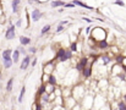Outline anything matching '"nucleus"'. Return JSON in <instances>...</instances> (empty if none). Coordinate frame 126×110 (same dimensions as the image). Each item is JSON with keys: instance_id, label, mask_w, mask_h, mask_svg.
<instances>
[{"instance_id": "obj_13", "label": "nucleus", "mask_w": 126, "mask_h": 110, "mask_svg": "<svg viewBox=\"0 0 126 110\" xmlns=\"http://www.w3.org/2000/svg\"><path fill=\"white\" fill-rule=\"evenodd\" d=\"M31 61H32V56H31V54L23 56L22 60H21V64H20V69H21L22 71H26V70L28 69V66L31 65Z\"/></svg>"}, {"instance_id": "obj_12", "label": "nucleus", "mask_w": 126, "mask_h": 110, "mask_svg": "<svg viewBox=\"0 0 126 110\" xmlns=\"http://www.w3.org/2000/svg\"><path fill=\"white\" fill-rule=\"evenodd\" d=\"M81 77L83 78L84 81L86 79H91L93 77V65H91V64L87 65L82 70V72H81Z\"/></svg>"}, {"instance_id": "obj_37", "label": "nucleus", "mask_w": 126, "mask_h": 110, "mask_svg": "<svg viewBox=\"0 0 126 110\" xmlns=\"http://www.w3.org/2000/svg\"><path fill=\"white\" fill-rule=\"evenodd\" d=\"M64 7H65V9H75V7H76V5H75L72 1H69V2H65Z\"/></svg>"}, {"instance_id": "obj_53", "label": "nucleus", "mask_w": 126, "mask_h": 110, "mask_svg": "<svg viewBox=\"0 0 126 110\" xmlns=\"http://www.w3.org/2000/svg\"><path fill=\"white\" fill-rule=\"evenodd\" d=\"M63 1H65V2H69V1H71V0H63Z\"/></svg>"}, {"instance_id": "obj_27", "label": "nucleus", "mask_w": 126, "mask_h": 110, "mask_svg": "<svg viewBox=\"0 0 126 110\" xmlns=\"http://www.w3.org/2000/svg\"><path fill=\"white\" fill-rule=\"evenodd\" d=\"M25 94H26V87L22 86V87H21V91H20V94H18V97H17V102H18V103H22V102H23Z\"/></svg>"}, {"instance_id": "obj_21", "label": "nucleus", "mask_w": 126, "mask_h": 110, "mask_svg": "<svg viewBox=\"0 0 126 110\" xmlns=\"http://www.w3.org/2000/svg\"><path fill=\"white\" fill-rule=\"evenodd\" d=\"M64 5H65V1H63V0H51L50 1V7H53V9L64 7Z\"/></svg>"}, {"instance_id": "obj_32", "label": "nucleus", "mask_w": 126, "mask_h": 110, "mask_svg": "<svg viewBox=\"0 0 126 110\" xmlns=\"http://www.w3.org/2000/svg\"><path fill=\"white\" fill-rule=\"evenodd\" d=\"M126 109V103L123 99L118 100V110H125Z\"/></svg>"}, {"instance_id": "obj_1", "label": "nucleus", "mask_w": 126, "mask_h": 110, "mask_svg": "<svg viewBox=\"0 0 126 110\" xmlns=\"http://www.w3.org/2000/svg\"><path fill=\"white\" fill-rule=\"evenodd\" d=\"M72 58H74V53H72L69 48L59 47V48L55 50L54 60H55L56 63H69Z\"/></svg>"}, {"instance_id": "obj_39", "label": "nucleus", "mask_w": 126, "mask_h": 110, "mask_svg": "<svg viewBox=\"0 0 126 110\" xmlns=\"http://www.w3.org/2000/svg\"><path fill=\"white\" fill-rule=\"evenodd\" d=\"M22 17H18L17 18V21H16V23H15V26H16V28H21V27H23V25H22Z\"/></svg>"}, {"instance_id": "obj_33", "label": "nucleus", "mask_w": 126, "mask_h": 110, "mask_svg": "<svg viewBox=\"0 0 126 110\" xmlns=\"http://www.w3.org/2000/svg\"><path fill=\"white\" fill-rule=\"evenodd\" d=\"M49 77H50V75H47V73H42V78H41V83H43V84H45V83H48V82H49Z\"/></svg>"}, {"instance_id": "obj_2", "label": "nucleus", "mask_w": 126, "mask_h": 110, "mask_svg": "<svg viewBox=\"0 0 126 110\" xmlns=\"http://www.w3.org/2000/svg\"><path fill=\"white\" fill-rule=\"evenodd\" d=\"M80 76H81V73L79 72L75 67L74 69H70L66 75L64 76V81H63V83H64V86H69V87H74L75 84H77L79 82H80ZM63 86V87H64Z\"/></svg>"}, {"instance_id": "obj_41", "label": "nucleus", "mask_w": 126, "mask_h": 110, "mask_svg": "<svg viewBox=\"0 0 126 110\" xmlns=\"http://www.w3.org/2000/svg\"><path fill=\"white\" fill-rule=\"evenodd\" d=\"M114 5H118V6H120V7H125L126 6V4L123 0H114Z\"/></svg>"}, {"instance_id": "obj_45", "label": "nucleus", "mask_w": 126, "mask_h": 110, "mask_svg": "<svg viewBox=\"0 0 126 110\" xmlns=\"http://www.w3.org/2000/svg\"><path fill=\"white\" fill-rule=\"evenodd\" d=\"M5 22H6V16L2 14V15L0 16V25H4Z\"/></svg>"}, {"instance_id": "obj_44", "label": "nucleus", "mask_w": 126, "mask_h": 110, "mask_svg": "<svg viewBox=\"0 0 126 110\" xmlns=\"http://www.w3.org/2000/svg\"><path fill=\"white\" fill-rule=\"evenodd\" d=\"M55 98H56L55 93H50V94H49V102H50V103H54Z\"/></svg>"}, {"instance_id": "obj_14", "label": "nucleus", "mask_w": 126, "mask_h": 110, "mask_svg": "<svg viewBox=\"0 0 126 110\" xmlns=\"http://www.w3.org/2000/svg\"><path fill=\"white\" fill-rule=\"evenodd\" d=\"M79 102L74 98V97H69V98H64V108H66L67 110H71Z\"/></svg>"}, {"instance_id": "obj_30", "label": "nucleus", "mask_w": 126, "mask_h": 110, "mask_svg": "<svg viewBox=\"0 0 126 110\" xmlns=\"http://www.w3.org/2000/svg\"><path fill=\"white\" fill-rule=\"evenodd\" d=\"M54 91H55V86L50 84L49 82H48V83H45V93L50 94V93H54Z\"/></svg>"}, {"instance_id": "obj_38", "label": "nucleus", "mask_w": 126, "mask_h": 110, "mask_svg": "<svg viewBox=\"0 0 126 110\" xmlns=\"http://www.w3.org/2000/svg\"><path fill=\"white\" fill-rule=\"evenodd\" d=\"M92 30H93V27H92L91 25H88V26L84 28V33H86V36H87V37L91 36V32H92Z\"/></svg>"}, {"instance_id": "obj_48", "label": "nucleus", "mask_w": 126, "mask_h": 110, "mask_svg": "<svg viewBox=\"0 0 126 110\" xmlns=\"http://www.w3.org/2000/svg\"><path fill=\"white\" fill-rule=\"evenodd\" d=\"M64 11H65V7H59V10H58V12H59V14H63Z\"/></svg>"}, {"instance_id": "obj_28", "label": "nucleus", "mask_w": 126, "mask_h": 110, "mask_svg": "<svg viewBox=\"0 0 126 110\" xmlns=\"http://www.w3.org/2000/svg\"><path fill=\"white\" fill-rule=\"evenodd\" d=\"M50 30H51V25H45V26H43L42 30H41V37L47 36V34L50 32Z\"/></svg>"}, {"instance_id": "obj_35", "label": "nucleus", "mask_w": 126, "mask_h": 110, "mask_svg": "<svg viewBox=\"0 0 126 110\" xmlns=\"http://www.w3.org/2000/svg\"><path fill=\"white\" fill-rule=\"evenodd\" d=\"M17 49H18V51H20V54H21L22 56L28 55V50H26V49H25V47H22V45H21V47H18Z\"/></svg>"}, {"instance_id": "obj_5", "label": "nucleus", "mask_w": 126, "mask_h": 110, "mask_svg": "<svg viewBox=\"0 0 126 110\" xmlns=\"http://www.w3.org/2000/svg\"><path fill=\"white\" fill-rule=\"evenodd\" d=\"M12 51L11 49H4L1 51V59H2V66L4 69L9 70L14 65V60H12Z\"/></svg>"}, {"instance_id": "obj_31", "label": "nucleus", "mask_w": 126, "mask_h": 110, "mask_svg": "<svg viewBox=\"0 0 126 110\" xmlns=\"http://www.w3.org/2000/svg\"><path fill=\"white\" fill-rule=\"evenodd\" d=\"M53 104L56 105V107H63V105H64V98H63V97H56Z\"/></svg>"}, {"instance_id": "obj_49", "label": "nucleus", "mask_w": 126, "mask_h": 110, "mask_svg": "<svg viewBox=\"0 0 126 110\" xmlns=\"http://www.w3.org/2000/svg\"><path fill=\"white\" fill-rule=\"evenodd\" d=\"M121 54H123V55H124V56L126 58V48H124V49H121Z\"/></svg>"}, {"instance_id": "obj_19", "label": "nucleus", "mask_w": 126, "mask_h": 110, "mask_svg": "<svg viewBox=\"0 0 126 110\" xmlns=\"http://www.w3.org/2000/svg\"><path fill=\"white\" fill-rule=\"evenodd\" d=\"M61 88H63V98H69V97H72V87L64 86V87H61Z\"/></svg>"}, {"instance_id": "obj_50", "label": "nucleus", "mask_w": 126, "mask_h": 110, "mask_svg": "<svg viewBox=\"0 0 126 110\" xmlns=\"http://www.w3.org/2000/svg\"><path fill=\"white\" fill-rule=\"evenodd\" d=\"M60 108H61V107H56V105H54L51 110H60Z\"/></svg>"}, {"instance_id": "obj_22", "label": "nucleus", "mask_w": 126, "mask_h": 110, "mask_svg": "<svg viewBox=\"0 0 126 110\" xmlns=\"http://www.w3.org/2000/svg\"><path fill=\"white\" fill-rule=\"evenodd\" d=\"M45 93V84H43L41 83V86L38 87V89H37V94H36V99H39L41 97H42L43 94Z\"/></svg>"}, {"instance_id": "obj_29", "label": "nucleus", "mask_w": 126, "mask_h": 110, "mask_svg": "<svg viewBox=\"0 0 126 110\" xmlns=\"http://www.w3.org/2000/svg\"><path fill=\"white\" fill-rule=\"evenodd\" d=\"M124 60H125V56H124L123 54H119V55H116V56L114 58V63H115V64L123 65V64H124Z\"/></svg>"}, {"instance_id": "obj_36", "label": "nucleus", "mask_w": 126, "mask_h": 110, "mask_svg": "<svg viewBox=\"0 0 126 110\" xmlns=\"http://www.w3.org/2000/svg\"><path fill=\"white\" fill-rule=\"evenodd\" d=\"M30 4H37V5H43V4H47L45 0H28Z\"/></svg>"}, {"instance_id": "obj_8", "label": "nucleus", "mask_w": 126, "mask_h": 110, "mask_svg": "<svg viewBox=\"0 0 126 110\" xmlns=\"http://www.w3.org/2000/svg\"><path fill=\"white\" fill-rule=\"evenodd\" d=\"M89 64H91V63H89V56L83 55V56H81V58H79V59H77V63L75 64V66H74V67L81 73L82 72V70H83L87 65H89ZM91 65H92V64H91Z\"/></svg>"}, {"instance_id": "obj_25", "label": "nucleus", "mask_w": 126, "mask_h": 110, "mask_svg": "<svg viewBox=\"0 0 126 110\" xmlns=\"http://www.w3.org/2000/svg\"><path fill=\"white\" fill-rule=\"evenodd\" d=\"M69 49L72 51V53H77L80 49H79V42L76 40V42H71L70 43V45H69Z\"/></svg>"}, {"instance_id": "obj_17", "label": "nucleus", "mask_w": 126, "mask_h": 110, "mask_svg": "<svg viewBox=\"0 0 126 110\" xmlns=\"http://www.w3.org/2000/svg\"><path fill=\"white\" fill-rule=\"evenodd\" d=\"M11 9L12 14H18L21 10V0H11Z\"/></svg>"}, {"instance_id": "obj_40", "label": "nucleus", "mask_w": 126, "mask_h": 110, "mask_svg": "<svg viewBox=\"0 0 126 110\" xmlns=\"http://www.w3.org/2000/svg\"><path fill=\"white\" fill-rule=\"evenodd\" d=\"M37 51H38L37 47H30V48H28V54H31V55H34Z\"/></svg>"}, {"instance_id": "obj_9", "label": "nucleus", "mask_w": 126, "mask_h": 110, "mask_svg": "<svg viewBox=\"0 0 126 110\" xmlns=\"http://www.w3.org/2000/svg\"><path fill=\"white\" fill-rule=\"evenodd\" d=\"M55 69H56V61L54 59L47 61L45 64H43V69L42 71L43 73H47V75H53L55 73Z\"/></svg>"}, {"instance_id": "obj_46", "label": "nucleus", "mask_w": 126, "mask_h": 110, "mask_svg": "<svg viewBox=\"0 0 126 110\" xmlns=\"http://www.w3.org/2000/svg\"><path fill=\"white\" fill-rule=\"evenodd\" d=\"M37 58H32V61H31V67H34L36 65H37Z\"/></svg>"}, {"instance_id": "obj_43", "label": "nucleus", "mask_w": 126, "mask_h": 110, "mask_svg": "<svg viewBox=\"0 0 126 110\" xmlns=\"http://www.w3.org/2000/svg\"><path fill=\"white\" fill-rule=\"evenodd\" d=\"M59 25H63V26H70V21L69 20H61L59 22Z\"/></svg>"}, {"instance_id": "obj_10", "label": "nucleus", "mask_w": 126, "mask_h": 110, "mask_svg": "<svg viewBox=\"0 0 126 110\" xmlns=\"http://www.w3.org/2000/svg\"><path fill=\"white\" fill-rule=\"evenodd\" d=\"M123 73H125L124 72V69H123V65L114 63V65H113L111 69H110L109 76H110V77H118V76H121Z\"/></svg>"}, {"instance_id": "obj_16", "label": "nucleus", "mask_w": 126, "mask_h": 110, "mask_svg": "<svg viewBox=\"0 0 126 110\" xmlns=\"http://www.w3.org/2000/svg\"><path fill=\"white\" fill-rule=\"evenodd\" d=\"M43 16H44V14H43L39 9H37V7L31 11V20H32L33 22H38Z\"/></svg>"}, {"instance_id": "obj_15", "label": "nucleus", "mask_w": 126, "mask_h": 110, "mask_svg": "<svg viewBox=\"0 0 126 110\" xmlns=\"http://www.w3.org/2000/svg\"><path fill=\"white\" fill-rule=\"evenodd\" d=\"M95 47H97V50H98V51H108L109 48H110V43H109L107 39H104V40L98 42V43L95 44Z\"/></svg>"}, {"instance_id": "obj_52", "label": "nucleus", "mask_w": 126, "mask_h": 110, "mask_svg": "<svg viewBox=\"0 0 126 110\" xmlns=\"http://www.w3.org/2000/svg\"><path fill=\"white\" fill-rule=\"evenodd\" d=\"M123 65H125L126 66V58H125V60H124V64H123Z\"/></svg>"}, {"instance_id": "obj_18", "label": "nucleus", "mask_w": 126, "mask_h": 110, "mask_svg": "<svg viewBox=\"0 0 126 110\" xmlns=\"http://www.w3.org/2000/svg\"><path fill=\"white\" fill-rule=\"evenodd\" d=\"M76 6H80V7H83V9H86V10H89V11H93L94 10V7L93 6H91V5H88V4H86V2H83L82 0H71Z\"/></svg>"}, {"instance_id": "obj_34", "label": "nucleus", "mask_w": 126, "mask_h": 110, "mask_svg": "<svg viewBox=\"0 0 126 110\" xmlns=\"http://www.w3.org/2000/svg\"><path fill=\"white\" fill-rule=\"evenodd\" d=\"M65 30H66V28H65V26H63V25H59V23H58V26H56V28H55V33H56V34L63 33Z\"/></svg>"}, {"instance_id": "obj_7", "label": "nucleus", "mask_w": 126, "mask_h": 110, "mask_svg": "<svg viewBox=\"0 0 126 110\" xmlns=\"http://www.w3.org/2000/svg\"><path fill=\"white\" fill-rule=\"evenodd\" d=\"M105 104H108V99L105 98V94L98 92V93L94 95V105H93V110L102 109Z\"/></svg>"}, {"instance_id": "obj_23", "label": "nucleus", "mask_w": 126, "mask_h": 110, "mask_svg": "<svg viewBox=\"0 0 126 110\" xmlns=\"http://www.w3.org/2000/svg\"><path fill=\"white\" fill-rule=\"evenodd\" d=\"M14 82H15V78H14V77H10V78L7 79V82H6V87H5L6 92H11V91H12Z\"/></svg>"}, {"instance_id": "obj_26", "label": "nucleus", "mask_w": 126, "mask_h": 110, "mask_svg": "<svg viewBox=\"0 0 126 110\" xmlns=\"http://www.w3.org/2000/svg\"><path fill=\"white\" fill-rule=\"evenodd\" d=\"M49 83L50 84H53V86H59V79H58V77H56V75L55 73H53V75H50V77H49Z\"/></svg>"}, {"instance_id": "obj_4", "label": "nucleus", "mask_w": 126, "mask_h": 110, "mask_svg": "<svg viewBox=\"0 0 126 110\" xmlns=\"http://www.w3.org/2000/svg\"><path fill=\"white\" fill-rule=\"evenodd\" d=\"M107 36H108V31H107L104 27L95 26V27H93V30H92L89 37H91L95 43H98V42H100V40L107 39Z\"/></svg>"}, {"instance_id": "obj_3", "label": "nucleus", "mask_w": 126, "mask_h": 110, "mask_svg": "<svg viewBox=\"0 0 126 110\" xmlns=\"http://www.w3.org/2000/svg\"><path fill=\"white\" fill-rule=\"evenodd\" d=\"M88 93V88L86 87V84H83L82 82H79L77 84H75L72 87V97L80 103L84 98V95Z\"/></svg>"}, {"instance_id": "obj_24", "label": "nucleus", "mask_w": 126, "mask_h": 110, "mask_svg": "<svg viewBox=\"0 0 126 110\" xmlns=\"http://www.w3.org/2000/svg\"><path fill=\"white\" fill-rule=\"evenodd\" d=\"M20 56H21V54H20L18 49H15V50L12 51V60H14V64L20 63Z\"/></svg>"}, {"instance_id": "obj_11", "label": "nucleus", "mask_w": 126, "mask_h": 110, "mask_svg": "<svg viewBox=\"0 0 126 110\" xmlns=\"http://www.w3.org/2000/svg\"><path fill=\"white\" fill-rule=\"evenodd\" d=\"M15 37H16V26L14 23V25H11V26H9L6 28V31H5V39L6 40H12V39H15Z\"/></svg>"}, {"instance_id": "obj_42", "label": "nucleus", "mask_w": 126, "mask_h": 110, "mask_svg": "<svg viewBox=\"0 0 126 110\" xmlns=\"http://www.w3.org/2000/svg\"><path fill=\"white\" fill-rule=\"evenodd\" d=\"M82 20H83L84 22H87L88 25H92V23L94 22V20H92L91 17H87V16H84V17H82Z\"/></svg>"}, {"instance_id": "obj_51", "label": "nucleus", "mask_w": 126, "mask_h": 110, "mask_svg": "<svg viewBox=\"0 0 126 110\" xmlns=\"http://www.w3.org/2000/svg\"><path fill=\"white\" fill-rule=\"evenodd\" d=\"M2 79V75H1V72H0V81Z\"/></svg>"}, {"instance_id": "obj_20", "label": "nucleus", "mask_w": 126, "mask_h": 110, "mask_svg": "<svg viewBox=\"0 0 126 110\" xmlns=\"http://www.w3.org/2000/svg\"><path fill=\"white\" fill-rule=\"evenodd\" d=\"M18 40H20V44H21L22 47H27V45H30L31 42H32L31 37H27V36H20Z\"/></svg>"}, {"instance_id": "obj_47", "label": "nucleus", "mask_w": 126, "mask_h": 110, "mask_svg": "<svg viewBox=\"0 0 126 110\" xmlns=\"http://www.w3.org/2000/svg\"><path fill=\"white\" fill-rule=\"evenodd\" d=\"M71 110H82V108H81V104H80V103H77V104H76V105H75V107H74Z\"/></svg>"}, {"instance_id": "obj_6", "label": "nucleus", "mask_w": 126, "mask_h": 110, "mask_svg": "<svg viewBox=\"0 0 126 110\" xmlns=\"http://www.w3.org/2000/svg\"><path fill=\"white\" fill-rule=\"evenodd\" d=\"M94 95H95L94 93H92V92L88 91V93L84 95V98L80 102L82 110H92L93 109V105H94Z\"/></svg>"}]
</instances>
